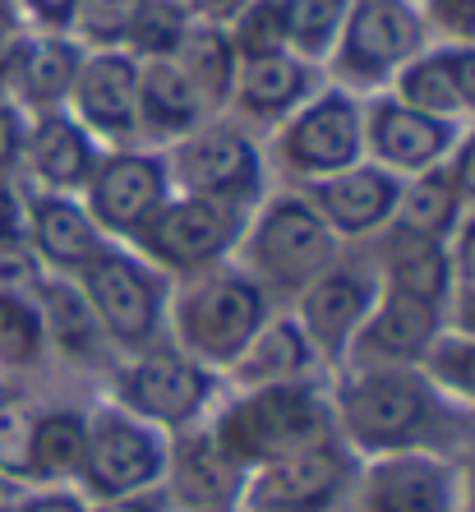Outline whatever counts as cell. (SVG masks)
Listing matches in <instances>:
<instances>
[{"label": "cell", "mask_w": 475, "mask_h": 512, "mask_svg": "<svg viewBox=\"0 0 475 512\" xmlns=\"http://www.w3.org/2000/svg\"><path fill=\"white\" fill-rule=\"evenodd\" d=\"M397 194H402V180L392 171L374 167V162H360L351 171H337L328 180H309L305 185V199L319 208V217L333 227L337 240L379 236L392 222Z\"/></svg>", "instance_id": "ffe728a7"}, {"label": "cell", "mask_w": 475, "mask_h": 512, "mask_svg": "<svg viewBox=\"0 0 475 512\" xmlns=\"http://www.w3.org/2000/svg\"><path fill=\"white\" fill-rule=\"evenodd\" d=\"M203 120H213L203 93L194 88V79L180 70L176 56H153L139 60V125L143 139H185L190 130H199Z\"/></svg>", "instance_id": "cb8c5ba5"}, {"label": "cell", "mask_w": 475, "mask_h": 512, "mask_svg": "<svg viewBox=\"0 0 475 512\" xmlns=\"http://www.w3.org/2000/svg\"><path fill=\"white\" fill-rule=\"evenodd\" d=\"M356 480V453L337 434L296 448L245 476L236 512H328Z\"/></svg>", "instance_id": "7c38bea8"}, {"label": "cell", "mask_w": 475, "mask_h": 512, "mask_svg": "<svg viewBox=\"0 0 475 512\" xmlns=\"http://www.w3.org/2000/svg\"><path fill=\"white\" fill-rule=\"evenodd\" d=\"M88 453V416L51 406L33 416V476L28 485H79Z\"/></svg>", "instance_id": "f1b7e54d"}, {"label": "cell", "mask_w": 475, "mask_h": 512, "mask_svg": "<svg viewBox=\"0 0 475 512\" xmlns=\"http://www.w3.org/2000/svg\"><path fill=\"white\" fill-rule=\"evenodd\" d=\"M88 512H167L157 494H130V499H88Z\"/></svg>", "instance_id": "7dc6e473"}, {"label": "cell", "mask_w": 475, "mask_h": 512, "mask_svg": "<svg viewBox=\"0 0 475 512\" xmlns=\"http://www.w3.org/2000/svg\"><path fill=\"white\" fill-rule=\"evenodd\" d=\"M70 116L93 139L130 148L143 139L139 125V60L130 51H84V65L70 88Z\"/></svg>", "instance_id": "2e32d148"}, {"label": "cell", "mask_w": 475, "mask_h": 512, "mask_svg": "<svg viewBox=\"0 0 475 512\" xmlns=\"http://www.w3.org/2000/svg\"><path fill=\"white\" fill-rule=\"evenodd\" d=\"M360 512H457V462L434 453L365 457Z\"/></svg>", "instance_id": "d6986e66"}, {"label": "cell", "mask_w": 475, "mask_h": 512, "mask_svg": "<svg viewBox=\"0 0 475 512\" xmlns=\"http://www.w3.org/2000/svg\"><path fill=\"white\" fill-rule=\"evenodd\" d=\"M314 93H319L314 88V65H305L291 51H277V56L236 60L226 107H236L240 116H250V120H263V125H282Z\"/></svg>", "instance_id": "603a6c76"}, {"label": "cell", "mask_w": 475, "mask_h": 512, "mask_svg": "<svg viewBox=\"0 0 475 512\" xmlns=\"http://www.w3.org/2000/svg\"><path fill=\"white\" fill-rule=\"evenodd\" d=\"M429 19L457 42L475 37V0H429Z\"/></svg>", "instance_id": "7bdbcfd3"}, {"label": "cell", "mask_w": 475, "mask_h": 512, "mask_svg": "<svg viewBox=\"0 0 475 512\" xmlns=\"http://www.w3.org/2000/svg\"><path fill=\"white\" fill-rule=\"evenodd\" d=\"M425 51V14L411 0H351L346 28L333 47L337 88H383L406 60Z\"/></svg>", "instance_id": "30bf717a"}, {"label": "cell", "mask_w": 475, "mask_h": 512, "mask_svg": "<svg viewBox=\"0 0 475 512\" xmlns=\"http://www.w3.org/2000/svg\"><path fill=\"white\" fill-rule=\"evenodd\" d=\"M148 0H79L70 14V33L84 51H125Z\"/></svg>", "instance_id": "836d02e7"}, {"label": "cell", "mask_w": 475, "mask_h": 512, "mask_svg": "<svg viewBox=\"0 0 475 512\" xmlns=\"http://www.w3.org/2000/svg\"><path fill=\"white\" fill-rule=\"evenodd\" d=\"M171 194H194V199H222L254 208L263 190V157L250 134L231 120H203L199 130L171 143L167 153Z\"/></svg>", "instance_id": "8fae6325"}, {"label": "cell", "mask_w": 475, "mask_h": 512, "mask_svg": "<svg viewBox=\"0 0 475 512\" xmlns=\"http://www.w3.org/2000/svg\"><path fill=\"white\" fill-rule=\"evenodd\" d=\"M443 333H448L443 305L379 286L346 365H420Z\"/></svg>", "instance_id": "ac0fdd59"}, {"label": "cell", "mask_w": 475, "mask_h": 512, "mask_svg": "<svg viewBox=\"0 0 475 512\" xmlns=\"http://www.w3.org/2000/svg\"><path fill=\"white\" fill-rule=\"evenodd\" d=\"M37 314H42V333H47V346H56L65 360L74 365H97L102 351H107V333L97 314L88 310L84 291L74 277H56L47 273V282L37 286Z\"/></svg>", "instance_id": "83f0119b"}, {"label": "cell", "mask_w": 475, "mask_h": 512, "mask_svg": "<svg viewBox=\"0 0 475 512\" xmlns=\"http://www.w3.org/2000/svg\"><path fill=\"white\" fill-rule=\"evenodd\" d=\"M466 203L452 185L448 167H434L425 176L402 180V194H397V208H392V231H411V236H429V240H448L462 222Z\"/></svg>", "instance_id": "f546056e"}, {"label": "cell", "mask_w": 475, "mask_h": 512, "mask_svg": "<svg viewBox=\"0 0 475 512\" xmlns=\"http://www.w3.org/2000/svg\"><path fill=\"white\" fill-rule=\"evenodd\" d=\"M462 139L457 120H439L425 111L406 107L392 93H379L365 102V162L392 171L397 180L425 176V171L443 167Z\"/></svg>", "instance_id": "9a60e30c"}, {"label": "cell", "mask_w": 475, "mask_h": 512, "mask_svg": "<svg viewBox=\"0 0 475 512\" xmlns=\"http://www.w3.org/2000/svg\"><path fill=\"white\" fill-rule=\"evenodd\" d=\"M74 282H79L88 310L97 314L111 346L143 351V346H153L162 337V323H167V277L157 273L153 263H143L130 245L111 240Z\"/></svg>", "instance_id": "52a82bcc"}, {"label": "cell", "mask_w": 475, "mask_h": 512, "mask_svg": "<svg viewBox=\"0 0 475 512\" xmlns=\"http://www.w3.org/2000/svg\"><path fill=\"white\" fill-rule=\"evenodd\" d=\"M19 512H88V499L74 485H42L28 489Z\"/></svg>", "instance_id": "ee69618b"}, {"label": "cell", "mask_w": 475, "mask_h": 512, "mask_svg": "<svg viewBox=\"0 0 475 512\" xmlns=\"http://www.w3.org/2000/svg\"><path fill=\"white\" fill-rule=\"evenodd\" d=\"M254 208L222 199H194V194H171L157 217L139 236L130 240V250L143 263H153L157 273L171 277H194L203 268H217L236 254L240 236L250 227Z\"/></svg>", "instance_id": "8992f818"}, {"label": "cell", "mask_w": 475, "mask_h": 512, "mask_svg": "<svg viewBox=\"0 0 475 512\" xmlns=\"http://www.w3.org/2000/svg\"><path fill=\"white\" fill-rule=\"evenodd\" d=\"M452 176V185H457V194H462L466 208H475V125H462V139H457V148H452V157L443 162Z\"/></svg>", "instance_id": "b9f144b4"}, {"label": "cell", "mask_w": 475, "mask_h": 512, "mask_svg": "<svg viewBox=\"0 0 475 512\" xmlns=\"http://www.w3.org/2000/svg\"><path fill=\"white\" fill-rule=\"evenodd\" d=\"M379 296V273L374 268H356V263H333L319 282H309L296 296V323L309 337L314 356L323 370L342 374L351 360V346L365 323L369 305Z\"/></svg>", "instance_id": "5bb4252c"}, {"label": "cell", "mask_w": 475, "mask_h": 512, "mask_svg": "<svg viewBox=\"0 0 475 512\" xmlns=\"http://www.w3.org/2000/svg\"><path fill=\"white\" fill-rule=\"evenodd\" d=\"M24 494H28V485H19V480H10L5 471H0V512H19Z\"/></svg>", "instance_id": "f907efd6"}, {"label": "cell", "mask_w": 475, "mask_h": 512, "mask_svg": "<svg viewBox=\"0 0 475 512\" xmlns=\"http://www.w3.org/2000/svg\"><path fill=\"white\" fill-rule=\"evenodd\" d=\"M448 259H452V300L448 319L475 305V208H466L457 231L448 236Z\"/></svg>", "instance_id": "ab89813d"}, {"label": "cell", "mask_w": 475, "mask_h": 512, "mask_svg": "<svg viewBox=\"0 0 475 512\" xmlns=\"http://www.w3.org/2000/svg\"><path fill=\"white\" fill-rule=\"evenodd\" d=\"M236 254V268H245L268 296L273 291L300 296L333 263H342V240L305 199V190H282L250 213V227L240 236Z\"/></svg>", "instance_id": "277c9868"}, {"label": "cell", "mask_w": 475, "mask_h": 512, "mask_svg": "<svg viewBox=\"0 0 475 512\" xmlns=\"http://www.w3.org/2000/svg\"><path fill=\"white\" fill-rule=\"evenodd\" d=\"M190 28V14L180 10L176 0H148L139 14V24L130 33V56L134 60H153V56H176L180 37Z\"/></svg>", "instance_id": "8d00e7d4"}, {"label": "cell", "mask_w": 475, "mask_h": 512, "mask_svg": "<svg viewBox=\"0 0 475 512\" xmlns=\"http://www.w3.org/2000/svg\"><path fill=\"white\" fill-rule=\"evenodd\" d=\"M314 370H319V356H314L309 337L300 333L296 314H273V319L254 333V342L245 346L222 374L236 393H245V388H273V383L314 379Z\"/></svg>", "instance_id": "d4e9b609"}, {"label": "cell", "mask_w": 475, "mask_h": 512, "mask_svg": "<svg viewBox=\"0 0 475 512\" xmlns=\"http://www.w3.org/2000/svg\"><path fill=\"white\" fill-rule=\"evenodd\" d=\"M457 512H475V443L457 457Z\"/></svg>", "instance_id": "c3c4849f"}, {"label": "cell", "mask_w": 475, "mask_h": 512, "mask_svg": "<svg viewBox=\"0 0 475 512\" xmlns=\"http://www.w3.org/2000/svg\"><path fill=\"white\" fill-rule=\"evenodd\" d=\"M167 314L180 351H190L199 365L222 374L273 319V300L245 268L217 263L194 277H180L176 296H167Z\"/></svg>", "instance_id": "3957f363"}, {"label": "cell", "mask_w": 475, "mask_h": 512, "mask_svg": "<svg viewBox=\"0 0 475 512\" xmlns=\"http://www.w3.org/2000/svg\"><path fill=\"white\" fill-rule=\"evenodd\" d=\"M28 245L56 277H79L111 240L97 231L79 194H37L28 213Z\"/></svg>", "instance_id": "44dd1931"}, {"label": "cell", "mask_w": 475, "mask_h": 512, "mask_svg": "<svg viewBox=\"0 0 475 512\" xmlns=\"http://www.w3.org/2000/svg\"><path fill=\"white\" fill-rule=\"evenodd\" d=\"M24 5L37 14V19H42V24L65 28V24H70V14H74V5H79V0H24Z\"/></svg>", "instance_id": "681fc988"}, {"label": "cell", "mask_w": 475, "mask_h": 512, "mask_svg": "<svg viewBox=\"0 0 475 512\" xmlns=\"http://www.w3.org/2000/svg\"><path fill=\"white\" fill-rule=\"evenodd\" d=\"M328 397L337 439L356 457L434 453L457 462L475 443V416L443 397L420 365H346Z\"/></svg>", "instance_id": "6da1fadb"}, {"label": "cell", "mask_w": 475, "mask_h": 512, "mask_svg": "<svg viewBox=\"0 0 475 512\" xmlns=\"http://www.w3.org/2000/svg\"><path fill=\"white\" fill-rule=\"evenodd\" d=\"M19 153H24V120H19L14 107L0 102V176L19 162Z\"/></svg>", "instance_id": "f6af8a7d"}, {"label": "cell", "mask_w": 475, "mask_h": 512, "mask_svg": "<svg viewBox=\"0 0 475 512\" xmlns=\"http://www.w3.org/2000/svg\"><path fill=\"white\" fill-rule=\"evenodd\" d=\"M452 60H457V84H462V97H466V116H475V42H457Z\"/></svg>", "instance_id": "bcb514c9"}, {"label": "cell", "mask_w": 475, "mask_h": 512, "mask_svg": "<svg viewBox=\"0 0 475 512\" xmlns=\"http://www.w3.org/2000/svg\"><path fill=\"white\" fill-rule=\"evenodd\" d=\"M245 476L250 471L213 439V429L203 420V425L171 434L167 476H162L167 499L162 503H171L180 512H236Z\"/></svg>", "instance_id": "e0dca14e"}, {"label": "cell", "mask_w": 475, "mask_h": 512, "mask_svg": "<svg viewBox=\"0 0 475 512\" xmlns=\"http://www.w3.org/2000/svg\"><path fill=\"white\" fill-rule=\"evenodd\" d=\"M213 439L236 457L245 471L268 466L277 457L309 448V443L337 434L333 425V397L319 379L273 383V388H245L226 397L208 416Z\"/></svg>", "instance_id": "7a4b0ae2"}, {"label": "cell", "mask_w": 475, "mask_h": 512, "mask_svg": "<svg viewBox=\"0 0 475 512\" xmlns=\"http://www.w3.org/2000/svg\"><path fill=\"white\" fill-rule=\"evenodd\" d=\"M79 65H84V47L74 37L47 33L33 37V42L24 37V47L10 60V79L19 88V97L42 116V111H65Z\"/></svg>", "instance_id": "4316f807"}, {"label": "cell", "mask_w": 475, "mask_h": 512, "mask_svg": "<svg viewBox=\"0 0 475 512\" xmlns=\"http://www.w3.org/2000/svg\"><path fill=\"white\" fill-rule=\"evenodd\" d=\"M420 370L434 379L443 397L471 411L475 416V333H462V328H452L439 337V342L429 346V356L420 360Z\"/></svg>", "instance_id": "e575fe53"}, {"label": "cell", "mask_w": 475, "mask_h": 512, "mask_svg": "<svg viewBox=\"0 0 475 512\" xmlns=\"http://www.w3.org/2000/svg\"><path fill=\"white\" fill-rule=\"evenodd\" d=\"M167 199H171L167 153H148V148H111V153H102L93 180L84 185L88 217L116 245H130Z\"/></svg>", "instance_id": "4fadbf2b"}, {"label": "cell", "mask_w": 475, "mask_h": 512, "mask_svg": "<svg viewBox=\"0 0 475 512\" xmlns=\"http://www.w3.org/2000/svg\"><path fill=\"white\" fill-rule=\"evenodd\" d=\"M33 416L24 397H0V471L19 485L33 476Z\"/></svg>", "instance_id": "f35d334b"}, {"label": "cell", "mask_w": 475, "mask_h": 512, "mask_svg": "<svg viewBox=\"0 0 475 512\" xmlns=\"http://www.w3.org/2000/svg\"><path fill=\"white\" fill-rule=\"evenodd\" d=\"M383 254H379V286L402 291V296L434 300L448 310L452 300V259H448V240H429L411 236V231H392L383 227Z\"/></svg>", "instance_id": "484cf974"}, {"label": "cell", "mask_w": 475, "mask_h": 512, "mask_svg": "<svg viewBox=\"0 0 475 512\" xmlns=\"http://www.w3.org/2000/svg\"><path fill=\"white\" fill-rule=\"evenodd\" d=\"M47 351L37 296H0V365L5 370H33Z\"/></svg>", "instance_id": "d590c367"}, {"label": "cell", "mask_w": 475, "mask_h": 512, "mask_svg": "<svg viewBox=\"0 0 475 512\" xmlns=\"http://www.w3.org/2000/svg\"><path fill=\"white\" fill-rule=\"evenodd\" d=\"M231 51L236 60H250V56H277L286 51V33H282V10L277 0H250L245 10L231 19Z\"/></svg>", "instance_id": "74e56055"}, {"label": "cell", "mask_w": 475, "mask_h": 512, "mask_svg": "<svg viewBox=\"0 0 475 512\" xmlns=\"http://www.w3.org/2000/svg\"><path fill=\"white\" fill-rule=\"evenodd\" d=\"M452 328H462V333H475V305H471V310H462V314H452Z\"/></svg>", "instance_id": "f5cc1de1"}, {"label": "cell", "mask_w": 475, "mask_h": 512, "mask_svg": "<svg viewBox=\"0 0 475 512\" xmlns=\"http://www.w3.org/2000/svg\"><path fill=\"white\" fill-rule=\"evenodd\" d=\"M277 162L296 180H328L365 162V102L346 88H319L277 125Z\"/></svg>", "instance_id": "9c48e42d"}, {"label": "cell", "mask_w": 475, "mask_h": 512, "mask_svg": "<svg viewBox=\"0 0 475 512\" xmlns=\"http://www.w3.org/2000/svg\"><path fill=\"white\" fill-rule=\"evenodd\" d=\"M111 402L157 425L162 434H180L213 416L217 374L176 342H153L111 374Z\"/></svg>", "instance_id": "5b68a950"}, {"label": "cell", "mask_w": 475, "mask_h": 512, "mask_svg": "<svg viewBox=\"0 0 475 512\" xmlns=\"http://www.w3.org/2000/svg\"><path fill=\"white\" fill-rule=\"evenodd\" d=\"M277 10H282L286 51L314 65V60L333 56L346 14H351V0H277Z\"/></svg>", "instance_id": "d6a6232c"}, {"label": "cell", "mask_w": 475, "mask_h": 512, "mask_svg": "<svg viewBox=\"0 0 475 512\" xmlns=\"http://www.w3.org/2000/svg\"><path fill=\"white\" fill-rule=\"evenodd\" d=\"M24 157L47 194H84L102 148L70 111H42L24 130Z\"/></svg>", "instance_id": "7402d4cb"}, {"label": "cell", "mask_w": 475, "mask_h": 512, "mask_svg": "<svg viewBox=\"0 0 475 512\" xmlns=\"http://www.w3.org/2000/svg\"><path fill=\"white\" fill-rule=\"evenodd\" d=\"M180 70L194 79V88L203 93L208 111L226 107L231 97V74H236V51H231V37L222 24H208V19H190L185 37L176 47Z\"/></svg>", "instance_id": "1f68e13d"}, {"label": "cell", "mask_w": 475, "mask_h": 512, "mask_svg": "<svg viewBox=\"0 0 475 512\" xmlns=\"http://www.w3.org/2000/svg\"><path fill=\"white\" fill-rule=\"evenodd\" d=\"M42 282H47V268L28 236H10L0 245V296H37Z\"/></svg>", "instance_id": "60d3db41"}, {"label": "cell", "mask_w": 475, "mask_h": 512, "mask_svg": "<svg viewBox=\"0 0 475 512\" xmlns=\"http://www.w3.org/2000/svg\"><path fill=\"white\" fill-rule=\"evenodd\" d=\"M392 97L406 102V107L425 111V116L439 120H466V97L462 84H457V60H452V47H434L420 51L416 60H406L397 79H392Z\"/></svg>", "instance_id": "4dcf8cb0"}, {"label": "cell", "mask_w": 475, "mask_h": 512, "mask_svg": "<svg viewBox=\"0 0 475 512\" xmlns=\"http://www.w3.org/2000/svg\"><path fill=\"white\" fill-rule=\"evenodd\" d=\"M10 236H19V227H14V199H10V190L0 185V245Z\"/></svg>", "instance_id": "816d5d0a"}, {"label": "cell", "mask_w": 475, "mask_h": 512, "mask_svg": "<svg viewBox=\"0 0 475 512\" xmlns=\"http://www.w3.org/2000/svg\"><path fill=\"white\" fill-rule=\"evenodd\" d=\"M171 434L130 416L125 406L102 402L88 411V453L79 494L84 499H130V494H157L167 476Z\"/></svg>", "instance_id": "ba28073f"}]
</instances>
